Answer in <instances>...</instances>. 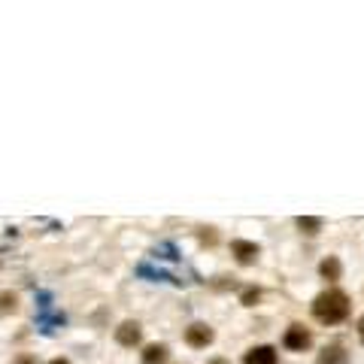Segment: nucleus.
Returning <instances> with one entry per match:
<instances>
[{
    "label": "nucleus",
    "mask_w": 364,
    "mask_h": 364,
    "mask_svg": "<svg viewBox=\"0 0 364 364\" xmlns=\"http://www.w3.org/2000/svg\"><path fill=\"white\" fill-rule=\"evenodd\" d=\"M282 346H286L288 352H304L313 346V334H309L304 325H291L288 331L282 334Z\"/></svg>",
    "instance_id": "obj_2"
},
{
    "label": "nucleus",
    "mask_w": 364,
    "mask_h": 364,
    "mask_svg": "<svg viewBox=\"0 0 364 364\" xmlns=\"http://www.w3.org/2000/svg\"><path fill=\"white\" fill-rule=\"evenodd\" d=\"M276 349L273 346H255V349L246 352V358L243 364H276Z\"/></svg>",
    "instance_id": "obj_7"
},
{
    "label": "nucleus",
    "mask_w": 364,
    "mask_h": 364,
    "mask_svg": "<svg viewBox=\"0 0 364 364\" xmlns=\"http://www.w3.org/2000/svg\"><path fill=\"white\" fill-rule=\"evenodd\" d=\"M318 273H322L328 282H337V279H340V273H343V267H340V261H337L334 255H328V258L318 264Z\"/></svg>",
    "instance_id": "obj_9"
},
{
    "label": "nucleus",
    "mask_w": 364,
    "mask_h": 364,
    "mask_svg": "<svg viewBox=\"0 0 364 364\" xmlns=\"http://www.w3.org/2000/svg\"><path fill=\"white\" fill-rule=\"evenodd\" d=\"M298 227H300V231H304V234H309V237H313V234H318V231H322V218H313V216H300V218H298Z\"/></svg>",
    "instance_id": "obj_10"
},
{
    "label": "nucleus",
    "mask_w": 364,
    "mask_h": 364,
    "mask_svg": "<svg viewBox=\"0 0 364 364\" xmlns=\"http://www.w3.org/2000/svg\"><path fill=\"white\" fill-rule=\"evenodd\" d=\"M18 309V298L13 295V291H0V316H9Z\"/></svg>",
    "instance_id": "obj_11"
},
{
    "label": "nucleus",
    "mask_w": 364,
    "mask_h": 364,
    "mask_svg": "<svg viewBox=\"0 0 364 364\" xmlns=\"http://www.w3.org/2000/svg\"><path fill=\"white\" fill-rule=\"evenodd\" d=\"M13 364H36V358H34V355H15V358H13Z\"/></svg>",
    "instance_id": "obj_13"
},
{
    "label": "nucleus",
    "mask_w": 364,
    "mask_h": 364,
    "mask_svg": "<svg viewBox=\"0 0 364 364\" xmlns=\"http://www.w3.org/2000/svg\"><path fill=\"white\" fill-rule=\"evenodd\" d=\"M143 340V328L140 322H122L115 328V343L125 346V349H134V346H140Z\"/></svg>",
    "instance_id": "obj_3"
},
{
    "label": "nucleus",
    "mask_w": 364,
    "mask_h": 364,
    "mask_svg": "<svg viewBox=\"0 0 364 364\" xmlns=\"http://www.w3.org/2000/svg\"><path fill=\"white\" fill-rule=\"evenodd\" d=\"M318 364H349V352L343 343H331L318 352Z\"/></svg>",
    "instance_id": "obj_5"
},
{
    "label": "nucleus",
    "mask_w": 364,
    "mask_h": 364,
    "mask_svg": "<svg viewBox=\"0 0 364 364\" xmlns=\"http://www.w3.org/2000/svg\"><path fill=\"white\" fill-rule=\"evenodd\" d=\"M358 337H361V343H364V316L358 318Z\"/></svg>",
    "instance_id": "obj_14"
},
{
    "label": "nucleus",
    "mask_w": 364,
    "mask_h": 364,
    "mask_svg": "<svg viewBox=\"0 0 364 364\" xmlns=\"http://www.w3.org/2000/svg\"><path fill=\"white\" fill-rule=\"evenodd\" d=\"M313 316L322 325H337L349 316V298L340 288H328L313 300Z\"/></svg>",
    "instance_id": "obj_1"
},
{
    "label": "nucleus",
    "mask_w": 364,
    "mask_h": 364,
    "mask_svg": "<svg viewBox=\"0 0 364 364\" xmlns=\"http://www.w3.org/2000/svg\"><path fill=\"white\" fill-rule=\"evenodd\" d=\"M213 328L204 325V322H195V325H188L186 328V343L188 346H195V349H206L209 343H213Z\"/></svg>",
    "instance_id": "obj_4"
},
{
    "label": "nucleus",
    "mask_w": 364,
    "mask_h": 364,
    "mask_svg": "<svg viewBox=\"0 0 364 364\" xmlns=\"http://www.w3.org/2000/svg\"><path fill=\"white\" fill-rule=\"evenodd\" d=\"M258 246H255V243H249V240H234L231 243V255H234V258L237 261H240V264H252L255 258H258Z\"/></svg>",
    "instance_id": "obj_6"
},
{
    "label": "nucleus",
    "mask_w": 364,
    "mask_h": 364,
    "mask_svg": "<svg viewBox=\"0 0 364 364\" xmlns=\"http://www.w3.org/2000/svg\"><path fill=\"white\" fill-rule=\"evenodd\" d=\"M49 364H70V361H67V358H52Z\"/></svg>",
    "instance_id": "obj_15"
},
{
    "label": "nucleus",
    "mask_w": 364,
    "mask_h": 364,
    "mask_svg": "<svg viewBox=\"0 0 364 364\" xmlns=\"http://www.w3.org/2000/svg\"><path fill=\"white\" fill-rule=\"evenodd\" d=\"M258 298H261V291H258V288H246L240 300H243L246 307H255V304H258Z\"/></svg>",
    "instance_id": "obj_12"
},
{
    "label": "nucleus",
    "mask_w": 364,
    "mask_h": 364,
    "mask_svg": "<svg viewBox=\"0 0 364 364\" xmlns=\"http://www.w3.org/2000/svg\"><path fill=\"white\" fill-rule=\"evenodd\" d=\"M167 355H170V349L164 343H149L140 358H143V364H167Z\"/></svg>",
    "instance_id": "obj_8"
}]
</instances>
